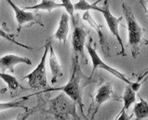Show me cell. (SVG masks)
Returning a JSON list of instances; mask_svg holds the SVG:
<instances>
[{
	"instance_id": "1",
	"label": "cell",
	"mask_w": 148,
	"mask_h": 120,
	"mask_svg": "<svg viewBox=\"0 0 148 120\" xmlns=\"http://www.w3.org/2000/svg\"><path fill=\"white\" fill-rule=\"evenodd\" d=\"M92 77L86 76L81 70L79 64L78 55L74 54L72 59V71L69 81L64 86L59 88H49L44 89L41 92L47 91H62L73 101L75 104L78 105L79 110L85 119H88L87 115L84 114V104H83V91L86 86L92 83Z\"/></svg>"
},
{
	"instance_id": "2",
	"label": "cell",
	"mask_w": 148,
	"mask_h": 120,
	"mask_svg": "<svg viewBox=\"0 0 148 120\" xmlns=\"http://www.w3.org/2000/svg\"><path fill=\"white\" fill-rule=\"evenodd\" d=\"M122 8L127 21V28L129 34V45L132 49V55L133 59L140 53V48L143 44V36L145 30L137 21L133 12L129 6L126 4H122Z\"/></svg>"
},
{
	"instance_id": "3",
	"label": "cell",
	"mask_w": 148,
	"mask_h": 120,
	"mask_svg": "<svg viewBox=\"0 0 148 120\" xmlns=\"http://www.w3.org/2000/svg\"><path fill=\"white\" fill-rule=\"evenodd\" d=\"M92 44V38L90 37L88 42L86 44V49H87V51L88 53L90 54V60L92 62V71H91V74H90V77H92V75H93L94 72L97 70V69H103V70H105L106 72H108L109 74H111L112 75L116 76V78H118L119 80L123 81L125 82L127 85H130V87L132 88V89L134 91H138L139 89H140L141 86H142V83L138 82H132V81H130V79H128L126 77V75L123 74V73L119 72L118 70L115 69V68H113L112 66H109L108 64L105 63L103 60H101L99 56V54L97 53L96 51V49L95 47H93L91 45Z\"/></svg>"
},
{
	"instance_id": "4",
	"label": "cell",
	"mask_w": 148,
	"mask_h": 120,
	"mask_svg": "<svg viewBox=\"0 0 148 120\" xmlns=\"http://www.w3.org/2000/svg\"><path fill=\"white\" fill-rule=\"evenodd\" d=\"M91 98V104L88 107V119H94L95 115L98 113L101 106L104 102L108 101H120L122 100L121 96H118L114 91L111 83L108 82H101L98 88L95 91L93 95L90 96Z\"/></svg>"
},
{
	"instance_id": "5",
	"label": "cell",
	"mask_w": 148,
	"mask_h": 120,
	"mask_svg": "<svg viewBox=\"0 0 148 120\" xmlns=\"http://www.w3.org/2000/svg\"><path fill=\"white\" fill-rule=\"evenodd\" d=\"M50 40H49L45 45L44 53L42 55L39 63L35 68V70L32 71L30 74L23 76V79L28 80V84L32 88L35 89H47L49 88L48 81H47V71H46V62H47V56L49 49Z\"/></svg>"
},
{
	"instance_id": "6",
	"label": "cell",
	"mask_w": 148,
	"mask_h": 120,
	"mask_svg": "<svg viewBox=\"0 0 148 120\" xmlns=\"http://www.w3.org/2000/svg\"><path fill=\"white\" fill-rule=\"evenodd\" d=\"M92 10L99 11L103 14L104 20L107 23V26L110 30V32H111L112 35L116 38L117 42L119 43V45L121 47V51L119 52V55H121V56H126L127 54L125 52L123 41L121 39V36L119 34V29H118V25L120 24L122 17L116 18V17H115L111 13V10H110V8H109V0H104L103 7H98L97 5H95L93 7V8H92Z\"/></svg>"
},
{
	"instance_id": "7",
	"label": "cell",
	"mask_w": 148,
	"mask_h": 120,
	"mask_svg": "<svg viewBox=\"0 0 148 120\" xmlns=\"http://www.w3.org/2000/svg\"><path fill=\"white\" fill-rule=\"evenodd\" d=\"M8 3L12 10L14 11L15 14V19L17 21V24H18V33L21 32V30L23 26H32L34 24H39L41 26H44L43 23L41 21V20L38 18V16L36 15V13H33L32 11H28L27 10H24V8H21L16 4L12 1V0H6Z\"/></svg>"
},
{
	"instance_id": "8",
	"label": "cell",
	"mask_w": 148,
	"mask_h": 120,
	"mask_svg": "<svg viewBox=\"0 0 148 120\" xmlns=\"http://www.w3.org/2000/svg\"><path fill=\"white\" fill-rule=\"evenodd\" d=\"M74 30L72 34V48H73V53L80 55L84 60L85 63H88V60L84 52V48H85L86 36L88 32L84 29L81 25H79L77 21L73 24Z\"/></svg>"
},
{
	"instance_id": "9",
	"label": "cell",
	"mask_w": 148,
	"mask_h": 120,
	"mask_svg": "<svg viewBox=\"0 0 148 120\" xmlns=\"http://www.w3.org/2000/svg\"><path fill=\"white\" fill-rule=\"evenodd\" d=\"M21 63L32 65V61L27 57L18 56L16 54H6L0 57V69L2 72L8 70L10 73H14V67Z\"/></svg>"
},
{
	"instance_id": "10",
	"label": "cell",
	"mask_w": 148,
	"mask_h": 120,
	"mask_svg": "<svg viewBox=\"0 0 148 120\" xmlns=\"http://www.w3.org/2000/svg\"><path fill=\"white\" fill-rule=\"evenodd\" d=\"M83 20L87 21V23L90 25L91 28H93L97 35L99 36V42H100V45H101V51L103 52V54L105 56H109L110 54V49H109V44H108V41H107V38L105 36V35L103 34V28L100 24H98L96 21L93 20V18L91 17L90 13V10H86L85 13L83 14Z\"/></svg>"
},
{
	"instance_id": "11",
	"label": "cell",
	"mask_w": 148,
	"mask_h": 120,
	"mask_svg": "<svg viewBox=\"0 0 148 120\" xmlns=\"http://www.w3.org/2000/svg\"><path fill=\"white\" fill-rule=\"evenodd\" d=\"M122 101H123V108L121 109L119 115L116 117V120H128L132 119L133 115H128L127 111L130 109V107L136 101V91H134L130 85H127L125 88V91L123 96H122Z\"/></svg>"
},
{
	"instance_id": "12",
	"label": "cell",
	"mask_w": 148,
	"mask_h": 120,
	"mask_svg": "<svg viewBox=\"0 0 148 120\" xmlns=\"http://www.w3.org/2000/svg\"><path fill=\"white\" fill-rule=\"evenodd\" d=\"M49 69L51 72V84L54 85L57 82L58 78L63 76V72L62 69V66L60 62H59V60L56 53H55V50L53 49V47L50 43L49 45Z\"/></svg>"
},
{
	"instance_id": "13",
	"label": "cell",
	"mask_w": 148,
	"mask_h": 120,
	"mask_svg": "<svg viewBox=\"0 0 148 120\" xmlns=\"http://www.w3.org/2000/svg\"><path fill=\"white\" fill-rule=\"evenodd\" d=\"M69 15L67 12H63L62 14L61 20L59 21L58 28L56 30V32L53 35L54 39H57L60 43H64L66 42L67 36L69 34Z\"/></svg>"
},
{
	"instance_id": "14",
	"label": "cell",
	"mask_w": 148,
	"mask_h": 120,
	"mask_svg": "<svg viewBox=\"0 0 148 120\" xmlns=\"http://www.w3.org/2000/svg\"><path fill=\"white\" fill-rule=\"evenodd\" d=\"M63 8L62 4H59L55 2L54 0H42L38 4L31 6V7H23L24 10H44L47 11L49 13H51V11L56 8Z\"/></svg>"
},
{
	"instance_id": "15",
	"label": "cell",
	"mask_w": 148,
	"mask_h": 120,
	"mask_svg": "<svg viewBox=\"0 0 148 120\" xmlns=\"http://www.w3.org/2000/svg\"><path fill=\"white\" fill-rule=\"evenodd\" d=\"M139 99L140 101L135 104L132 115L137 120L148 118V101L143 99L141 95H139Z\"/></svg>"
},
{
	"instance_id": "16",
	"label": "cell",
	"mask_w": 148,
	"mask_h": 120,
	"mask_svg": "<svg viewBox=\"0 0 148 120\" xmlns=\"http://www.w3.org/2000/svg\"><path fill=\"white\" fill-rule=\"evenodd\" d=\"M29 97L30 96L20 98V99L17 101L0 102V112L6 111V110H10V109H13V108H22V109H24L25 111H28V108L24 105V102H25V101H27L29 99Z\"/></svg>"
},
{
	"instance_id": "17",
	"label": "cell",
	"mask_w": 148,
	"mask_h": 120,
	"mask_svg": "<svg viewBox=\"0 0 148 120\" xmlns=\"http://www.w3.org/2000/svg\"><path fill=\"white\" fill-rule=\"evenodd\" d=\"M0 78L8 85V88H10L11 91H15V89L21 87L19 81L17 80V78L12 75L6 74L5 72H2V73H0Z\"/></svg>"
},
{
	"instance_id": "18",
	"label": "cell",
	"mask_w": 148,
	"mask_h": 120,
	"mask_svg": "<svg viewBox=\"0 0 148 120\" xmlns=\"http://www.w3.org/2000/svg\"><path fill=\"white\" fill-rule=\"evenodd\" d=\"M0 37H2V38H4V39H6V40L10 41L11 43H13V44H15L17 46H20V47H22V48H24V49H30V50L33 49L32 47L27 46V45H24V44H22V43L18 42V41L15 39L14 35H11V34L7 33L5 30L2 29V28H0Z\"/></svg>"
},
{
	"instance_id": "19",
	"label": "cell",
	"mask_w": 148,
	"mask_h": 120,
	"mask_svg": "<svg viewBox=\"0 0 148 120\" xmlns=\"http://www.w3.org/2000/svg\"><path fill=\"white\" fill-rule=\"evenodd\" d=\"M62 2L63 8H65V11L68 13V15L70 16L71 21L73 24L75 23V8H74V4L72 3L71 0H60Z\"/></svg>"
},
{
	"instance_id": "20",
	"label": "cell",
	"mask_w": 148,
	"mask_h": 120,
	"mask_svg": "<svg viewBox=\"0 0 148 120\" xmlns=\"http://www.w3.org/2000/svg\"><path fill=\"white\" fill-rule=\"evenodd\" d=\"M147 79H148V70H146L145 73H143V74H141L140 75H139L137 81L140 83H143V82H145Z\"/></svg>"
},
{
	"instance_id": "21",
	"label": "cell",
	"mask_w": 148,
	"mask_h": 120,
	"mask_svg": "<svg viewBox=\"0 0 148 120\" xmlns=\"http://www.w3.org/2000/svg\"><path fill=\"white\" fill-rule=\"evenodd\" d=\"M7 91H8L7 88H0V95H1V94H5Z\"/></svg>"
},
{
	"instance_id": "22",
	"label": "cell",
	"mask_w": 148,
	"mask_h": 120,
	"mask_svg": "<svg viewBox=\"0 0 148 120\" xmlns=\"http://www.w3.org/2000/svg\"><path fill=\"white\" fill-rule=\"evenodd\" d=\"M139 1H140V4L142 5V7L145 10V3H143V0H139Z\"/></svg>"
},
{
	"instance_id": "23",
	"label": "cell",
	"mask_w": 148,
	"mask_h": 120,
	"mask_svg": "<svg viewBox=\"0 0 148 120\" xmlns=\"http://www.w3.org/2000/svg\"><path fill=\"white\" fill-rule=\"evenodd\" d=\"M145 12H146V13L148 14V10H145Z\"/></svg>"
},
{
	"instance_id": "24",
	"label": "cell",
	"mask_w": 148,
	"mask_h": 120,
	"mask_svg": "<svg viewBox=\"0 0 148 120\" xmlns=\"http://www.w3.org/2000/svg\"><path fill=\"white\" fill-rule=\"evenodd\" d=\"M29 1H36V0H29Z\"/></svg>"
}]
</instances>
